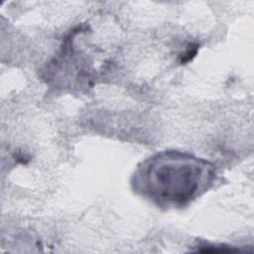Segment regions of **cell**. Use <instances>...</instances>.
Returning <instances> with one entry per match:
<instances>
[{
  "instance_id": "obj_1",
  "label": "cell",
  "mask_w": 254,
  "mask_h": 254,
  "mask_svg": "<svg viewBox=\"0 0 254 254\" xmlns=\"http://www.w3.org/2000/svg\"><path fill=\"white\" fill-rule=\"evenodd\" d=\"M213 168L204 160L179 152L158 154L136 175L137 188L159 203L184 204L211 184Z\"/></svg>"
},
{
  "instance_id": "obj_2",
  "label": "cell",
  "mask_w": 254,
  "mask_h": 254,
  "mask_svg": "<svg viewBox=\"0 0 254 254\" xmlns=\"http://www.w3.org/2000/svg\"><path fill=\"white\" fill-rule=\"evenodd\" d=\"M196 51H197V46H195L194 48L191 47L190 49H189V50L183 55L182 60H181V63H186V62H189L190 60H191V58L195 56Z\"/></svg>"
}]
</instances>
